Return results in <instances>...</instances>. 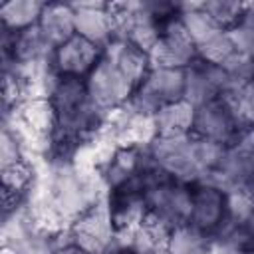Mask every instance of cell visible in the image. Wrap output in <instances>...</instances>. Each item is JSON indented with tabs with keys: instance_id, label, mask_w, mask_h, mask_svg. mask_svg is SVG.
<instances>
[{
	"instance_id": "2e32d148",
	"label": "cell",
	"mask_w": 254,
	"mask_h": 254,
	"mask_svg": "<svg viewBox=\"0 0 254 254\" xmlns=\"http://www.w3.org/2000/svg\"><path fill=\"white\" fill-rule=\"evenodd\" d=\"M196 52H198V60L200 62L220 67L236 54V48H234V42H232L228 32H218L216 36L206 40L202 46H198Z\"/></svg>"
},
{
	"instance_id": "3957f363",
	"label": "cell",
	"mask_w": 254,
	"mask_h": 254,
	"mask_svg": "<svg viewBox=\"0 0 254 254\" xmlns=\"http://www.w3.org/2000/svg\"><path fill=\"white\" fill-rule=\"evenodd\" d=\"M185 97V69L151 67L141 85L129 99L133 113L155 115L161 107Z\"/></svg>"
},
{
	"instance_id": "ba28073f",
	"label": "cell",
	"mask_w": 254,
	"mask_h": 254,
	"mask_svg": "<svg viewBox=\"0 0 254 254\" xmlns=\"http://www.w3.org/2000/svg\"><path fill=\"white\" fill-rule=\"evenodd\" d=\"M101 56H103V48L73 34L69 40H65L62 46L56 48L52 64L60 73V77L85 79L93 71V67L99 64Z\"/></svg>"
},
{
	"instance_id": "7c38bea8",
	"label": "cell",
	"mask_w": 254,
	"mask_h": 254,
	"mask_svg": "<svg viewBox=\"0 0 254 254\" xmlns=\"http://www.w3.org/2000/svg\"><path fill=\"white\" fill-rule=\"evenodd\" d=\"M46 2L40 0H10L0 6L2 28L10 32H22L40 22Z\"/></svg>"
},
{
	"instance_id": "52a82bcc",
	"label": "cell",
	"mask_w": 254,
	"mask_h": 254,
	"mask_svg": "<svg viewBox=\"0 0 254 254\" xmlns=\"http://www.w3.org/2000/svg\"><path fill=\"white\" fill-rule=\"evenodd\" d=\"M224 220H226V190L206 181L190 185L189 224H192L206 236H212L224 224Z\"/></svg>"
},
{
	"instance_id": "277c9868",
	"label": "cell",
	"mask_w": 254,
	"mask_h": 254,
	"mask_svg": "<svg viewBox=\"0 0 254 254\" xmlns=\"http://www.w3.org/2000/svg\"><path fill=\"white\" fill-rule=\"evenodd\" d=\"M244 129L246 125L240 121L232 101L226 95L214 97L194 107L192 135L200 139L218 143L222 147H230Z\"/></svg>"
},
{
	"instance_id": "8fae6325",
	"label": "cell",
	"mask_w": 254,
	"mask_h": 254,
	"mask_svg": "<svg viewBox=\"0 0 254 254\" xmlns=\"http://www.w3.org/2000/svg\"><path fill=\"white\" fill-rule=\"evenodd\" d=\"M155 123L159 137L189 135L192 133V123H194V105H190L187 99L169 103L155 113Z\"/></svg>"
},
{
	"instance_id": "603a6c76",
	"label": "cell",
	"mask_w": 254,
	"mask_h": 254,
	"mask_svg": "<svg viewBox=\"0 0 254 254\" xmlns=\"http://www.w3.org/2000/svg\"><path fill=\"white\" fill-rule=\"evenodd\" d=\"M151 254H171V250H169V248H161V250H155V252H151Z\"/></svg>"
},
{
	"instance_id": "9a60e30c",
	"label": "cell",
	"mask_w": 254,
	"mask_h": 254,
	"mask_svg": "<svg viewBox=\"0 0 254 254\" xmlns=\"http://www.w3.org/2000/svg\"><path fill=\"white\" fill-rule=\"evenodd\" d=\"M202 12L222 30L230 32L246 14L248 2H238V0H206L200 2Z\"/></svg>"
},
{
	"instance_id": "5b68a950",
	"label": "cell",
	"mask_w": 254,
	"mask_h": 254,
	"mask_svg": "<svg viewBox=\"0 0 254 254\" xmlns=\"http://www.w3.org/2000/svg\"><path fill=\"white\" fill-rule=\"evenodd\" d=\"M85 87L91 103L105 115L113 109L127 105L137 89L131 79L117 67V64L105 54L101 56L93 71L85 77Z\"/></svg>"
},
{
	"instance_id": "4fadbf2b",
	"label": "cell",
	"mask_w": 254,
	"mask_h": 254,
	"mask_svg": "<svg viewBox=\"0 0 254 254\" xmlns=\"http://www.w3.org/2000/svg\"><path fill=\"white\" fill-rule=\"evenodd\" d=\"M171 230L165 222H161L159 218L147 214V218L143 220V224L135 230V234L131 236L129 246L137 252V254H151L155 250L167 248L169 244V236Z\"/></svg>"
},
{
	"instance_id": "8992f818",
	"label": "cell",
	"mask_w": 254,
	"mask_h": 254,
	"mask_svg": "<svg viewBox=\"0 0 254 254\" xmlns=\"http://www.w3.org/2000/svg\"><path fill=\"white\" fill-rule=\"evenodd\" d=\"M153 67L187 69L198 60V52L190 36L187 34L181 16H173L161 24V38L149 54Z\"/></svg>"
},
{
	"instance_id": "7a4b0ae2",
	"label": "cell",
	"mask_w": 254,
	"mask_h": 254,
	"mask_svg": "<svg viewBox=\"0 0 254 254\" xmlns=\"http://www.w3.org/2000/svg\"><path fill=\"white\" fill-rule=\"evenodd\" d=\"M107 196L77 216L65 232L67 242L81 248L85 254H113L117 248H121L113 228Z\"/></svg>"
},
{
	"instance_id": "44dd1931",
	"label": "cell",
	"mask_w": 254,
	"mask_h": 254,
	"mask_svg": "<svg viewBox=\"0 0 254 254\" xmlns=\"http://www.w3.org/2000/svg\"><path fill=\"white\" fill-rule=\"evenodd\" d=\"M56 254H85L81 248H77V246H73V244H64V246H60L58 248V252Z\"/></svg>"
},
{
	"instance_id": "6da1fadb",
	"label": "cell",
	"mask_w": 254,
	"mask_h": 254,
	"mask_svg": "<svg viewBox=\"0 0 254 254\" xmlns=\"http://www.w3.org/2000/svg\"><path fill=\"white\" fill-rule=\"evenodd\" d=\"M222 145L200 139L192 133L177 137H157L147 153L151 161L175 181L194 185L206 181L224 155Z\"/></svg>"
},
{
	"instance_id": "d6986e66",
	"label": "cell",
	"mask_w": 254,
	"mask_h": 254,
	"mask_svg": "<svg viewBox=\"0 0 254 254\" xmlns=\"http://www.w3.org/2000/svg\"><path fill=\"white\" fill-rule=\"evenodd\" d=\"M26 159L24 157V151L20 147V143L14 139V135L10 131H6L2 127V135H0V169L8 167V165H14L18 161Z\"/></svg>"
},
{
	"instance_id": "ffe728a7",
	"label": "cell",
	"mask_w": 254,
	"mask_h": 254,
	"mask_svg": "<svg viewBox=\"0 0 254 254\" xmlns=\"http://www.w3.org/2000/svg\"><path fill=\"white\" fill-rule=\"evenodd\" d=\"M208 254H238V252H234V250H230V248H226V246H222L220 242H216V240H212V238H210Z\"/></svg>"
},
{
	"instance_id": "5bb4252c",
	"label": "cell",
	"mask_w": 254,
	"mask_h": 254,
	"mask_svg": "<svg viewBox=\"0 0 254 254\" xmlns=\"http://www.w3.org/2000/svg\"><path fill=\"white\" fill-rule=\"evenodd\" d=\"M167 248L171 254H208L210 236L187 222L171 230Z\"/></svg>"
},
{
	"instance_id": "9c48e42d",
	"label": "cell",
	"mask_w": 254,
	"mask_h": 254,
	"mask_svg": "<svg viewBox=\"0 0 254 254\" xmlns=\"http://www.w3.org/2000/svg\"><path fill=\"white\" fill-rule=\"evenodd\" d=\"M75 10V34L97 44L109 46L115 40V16L109 10V2H73Z\"/></svg>"
},
{
	"instance_id": "ac0fdd59",
	"label": "cell",
	"mask_w": 254,
	"mask_h": 254,
	"mask_svg": "<svg viewBox=\"0 0 254 254\" xmlns=\"http://www.w3.org/2000/svg\"><path fill=\"white\" fill-rule=\"evenodd\" d=\"M226 97L232 101L240 121L246 127H254V75L246 79L232 95H226Z\"/></svg>"
},
{
	"instance_id": "30bf717a",
	"label": "cell",
	"mask_w": 254,
	"mask_h": 254,
	"mask_svg": "<svg viewBox=\"0 0 254 254\" xmlns=\"http://www.w3.org/2000/svg\"><path fill=\"white\" fill-rule=\"evenodd\" d=\"M38 28L42 30L48 44L56 50L65 40L75 34V10L71 4L64 2H46V8L40 16Z\"/></svg>"
},
{
	"instance_id": "7402d4cb",
	"label": "cell",
	"mask_w": 254,
	"mask_h": 254,
	"mask_svg": "<svg viewBox=\"0 0 254 254\" xmlns=\"http://www.w3.org/2000/svg\"><path fill=\"white\" fill-rule=\"evenodd\" d=\"M113 254H137V252H135L131 246H123V248H117Z\"/></svg>"
},
{
	"instance_id": "e0dca14e",
	"label": "cell",
	"mask_w": 254,
	"mask_h": 254,
	"mask_svg": "<svg viewBox=\"0 0 254 254\" xmlns=\"http://www.w3.org/2000/svg\"><path fill=\"white\" fill-rule=\"evenodd\" d=\"M238 54L254 60V2H248L244 18L228 32Z\"/></svg>"
}]
</instances>
